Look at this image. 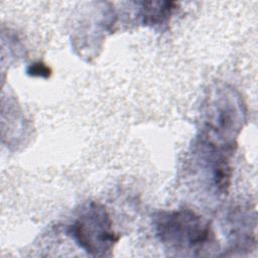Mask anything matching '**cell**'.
<instances>
[{"instance_id":"obj_1","label":"cell","mask_w":258,"mask_h":258,"mask_svg":"<svg viewBox=\"0 0 258 258\" xmlns=\"http://www.w3.org/2000/svg\"><path fill=\"white\" fill-rule=\"evenodd\" d=\"M246 120L241 96L227 86L215 88L207 98L200 135L205 150L232 154Z\"/></svg>"},{"instance_id":"obj_2","label":"cell","mask_w":258,"mask_h":258,"mask_svg":"<svg viewBox=\"0 0 258 258\" xmlns=\"http://www.w3.org/2000/svg\"><path fill=\"white\" fill-rule=\"evenodd\" d=\"M154 228L159 241L177 255H201L215 242L209 222L187 209L159 213Z\"/></svg>"},{"instance_id":"obj_3","label":"cell","mask_w":258,"mask_h":258,"mask_svg":"<svg viewBox=\"0 0 258 258\" xmlns=\"http://www.w3.org/2000/svg\"><path fill=\"white\" fill-rule=\"evenodd\" d=\"M70 233L82 249L95 257L110 255L119 240L108 212L97 202H90L82 207Z\"/></svg>"},{"instance_id":"obj_4","label":"cell","mask_w":258,"mask_h":258,"mask_svg":"<svg viewBox=\"0 0 258 258\" xmlns=\"http://www.w3.org/2000/svg\"><path fill=\"white\" fill-rule=\"evenodd\" d=\"M175 2L171 1H149L142 2L140 15L145 25H160L168 20L175 10Z\"/></svg>"},{"instance_id":"obj_5","label":"cell","mask_w":258,"mask_h":258,"mask_svg":"<svg viewBox=\"0 0 258 258\" xmlns=\"http://www.w3.org/2000/svg\"><path fill=\"white\" fill-rule=\"evenodd\" d=\"M51 74V70L43 62H34L27 69V75L31 77L48 78Z\"/></svg>"}]
</instances>
